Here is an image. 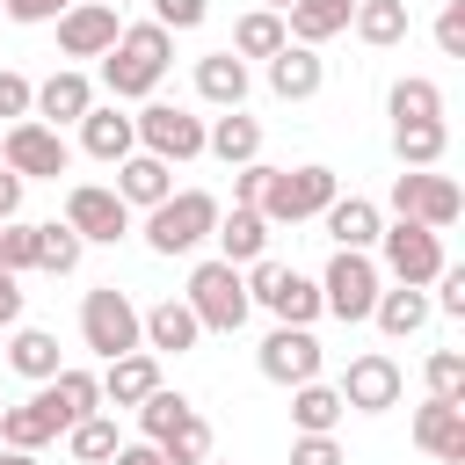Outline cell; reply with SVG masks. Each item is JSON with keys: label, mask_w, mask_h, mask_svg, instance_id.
Instances as JSON below:
<instances>
[{"label": "cell", "mask_w": 465, "mask_h": 465, "mask_svg": "<svg viewBox=\"0 0 465 465\" xmlns=\"http://www.w3.org/2000/svg\"><path fill=\"white\" fill-rule=\"evenodd\" d=\"M385 109H392V124H443V87L421 80V73H407V80H392Z\"/></svg>", "instance_id": "35"}, {"label": "cell", "mask_w": 465, "mask_h": 465, "mask_svg": "<svg viewBox=\"0 0 465 465\" xmlns=\"http://www.w3.org/2000/svg\"><path fill=\"white\" fill-rule=\"evenodd\" d=\"M116 36H124V22H116V7H102V0H73V7L58 15V51H65V58H102Z\"/></svg>", "instance_id": "16"}, {"label": "cell", "mask_w": 465, "mask_h": 465, "mask_svg": "<svg viewBox=\"0 0 465 465\" xmlns=\"http://www.w3.org/2000/svg\"><path fill=\"white\" fill-rule=\"evenodd\" d=\"M0 167H15L22 182H58V174L73 167V145H65V131L22 116V124L0 131Z\"/></svg>", "instance_id": "11"}, {"label": "cell", "mask_w": 465, "mask_h": 465, "mask_svg": "<svg viewBox=\"0 0 465 465\" xmlns=\"http://www.w3.org/2000/svg\"><path fill=\"white\" fill-rule=\"evenodd\" d=\"M203 15H211V0H153V22H160L167 36H174V29H196Z\"/></svg>", "instance_id": "45"}, {"label": "cell", "mask_w": 465, "mask_h": 465, "mask_svg": "<svg viewBox=\"0 0 465 465\" xmlns=\"http://www.w3.org/2000/svg\"><path fill=\"white\" fill-rule=\"evenodd\" d=\"M291 465H349V458H341L334 436H298V443H291Z\"/></svg>", "instance_id": "48"}, {"label": "cell", "mask_w": 465, "mask_h": 465, "mask_svg": "<svg viewBox=\"0 0 465 465\" xmlns=\"http://www.w3.org/2000/svg\"><path fill=\"white\" fill-rule=\"evenodd\" d=\"M414 443H421L429 458H443V465H465V407L421 400V407H414Z\"/></svg>", "instance_id": "25"}, {"label": "cell", "mask_w": 465, "mask_h": 465, "mask_svg": "<svg viewBox=\"0 0 465 465\" xmlns=\"http://www.w3.org/2000/svg\"><path fill=\"white\" fill-rule=\"evenodd\" d=\"M87 109H94V80H87L80 65H58L51 80H36V102H29V116H36V124L65 131V124H80Z\"/></svg>", "instance_id": "17"}, {"label": "cell", "mask_w": 465, "mask_h": 465, "mask_svg": "<svg viewBox=\"0 0 465 465\" xmlns=\"http://www.w3.org/2000/svg\"><path fill=\"white\" fill-rule=\"evenodd\" d=\"M203 153L225 160V167H247V160H262V124H254L247 109H218V116L203 124Z\"/></svg>", "instance_id": "26"}, {"label": "cell", "mask_w": 465, "mask_h": 465, "mask_svg": "<svg viewBox=\"0 0 465 465\" xmlns=\"http://www.w3.org/2000/svg\"><path fill=\"white\" fill-rule=\"evenodd\" d=\"M15 320H22V276L0 269V327H15Z\"/></svg>", "instance_id": "51"}, {"label": "cell", "mask_w": 465, "mask_h": 465, "mask_svg": "<svg viewBox=\"0 0 465 465\" xmlns=\"http://www.w3.org/2000/svg\"><path fill=\"white\" fill-rule=\"evenodd\" d=\"M51 436H58V429H51V414L36 407V392L15 400V407H0V450H29V458H36Z\"/></svg>", "instance_id": "34"}, {"label": "cell", "mask_w": 465, "mask_h": 465, "mask_svg": "<svg viewBox=\"0 0 465 465\" xmlns=\"http://www.w3.org/2000/svg\"><path fill=\"white\" fill-rule=\"evenodd\" d=\"M116 203L124 211H153V203H167L174 196V167L167 160H153V153H131V160H116Z\"/></svg>", "instance_id": "21"}, {"label": "cell", "mask_w": 465, "mask_h": 465, "mask_svg": "<svg viewBox=\"0 0 465 465\" xmlns=\"http://www.w3.org/2000/svg\"><path fill=\"white\" fill-rule=\"evenodd\" d=\"M131 131H138V153H153V160H167V167L203 160V116L182 109V102H145V109L131 116Z\"/></svg>", "instance_id": "8"}, {"label": "cell", "mask_w": 465, "mask_h": 465, "mask_svg": "<svg viewBox=\"0 0 465 465\" xmlns=\"http://www.w3.org/2000/svg\"><path fill=\"white\" fill-rule=\"evenodd\" d=\"M378 291H385V276H378V262H371V254H341V247H334V262L320 269V312H334L341 327L371 320Z\"/></svg>", "instance_id": "9"}, {"label": "cell", "mask_w": 465, "mask_h": 465, "mask_svg": "<svg viewBox=\"0 0 465 465\" xmlns=\"http://www.w3.org/2000/svg\"><path fill=\"white\" fill-rule=\"evenodd\" d=\"M349 15H356V0H298V7L283 15V36H291V44H305V51H320L327 36H341V29H349Z\"/></svg>", "instance_id": "28"}, {"label": "cell", "mask_w": 465, "mask_h": 465, "mask_svg": "<svg viewBox=\"0 0 465 465\" xmlns=\"http://www.w3.org/2000/svg\"><path fill=\"white\" fill-rule=\"evenodd\" d=\"M65 225L80 232V247H116L131 232V211L116 203L109 182H73L65 189Z\"/></svg>", "instance_id": "12"}, {"label": "cell", "mask_w": 465, "mask_h": 465, "mask_svg": "<svg viewBox=\"0 0 465 465\" xmlns=\"http://www.w3.org/2000/svg\"><path fill=\"white\" fill-rule=\"evenodd\" d=\"M341 196V182H334V167H269V189H262V218L269 225H305V218H320L327 203Z\"/></svg>", "instance_id": "5"}, {"label": "cell", "mask_w": 465, "mask_h": 465, "mask_svg": "<svg viewBox=\"0 0 465 465\" xmlns=\"http://www.w3.org/2000/svg\"><path fill=\"white\" fill-rule=\"evenodd\" d=\"M320 87H327V58H320V51L283 44V51L269 58V94H276V102H312Z\"/></svg>", "instance_id": "23"}, {"label": "cell", "mask_w": 465, "mask_h": 465, "mask_svg": "<svg viewBox=\"0 0 465 465\" xmlns=\"http://www.w3.org/2000/svg\"><path fill=\"white\" fill-rule=\"evenodd\" d=\"M29 102H36V80H22V73H7V65H0V124H22V116H29Z\"/></svg>", "instance_id": "44"}, {"label": "cell", "mask_w": 465, "mask_h": 465, "mask_svg": "<svg viewBox=\"0 0 465 465\" xmlns=\"http://www.w3.org/2000/svg\"><path fill=\"white\" fill-rule=\"evenodd\" d=\"M443 269H450V262H443V232L407 225V218H392V225L378 232V276H392V283H407V291H429Z\"/></svg>", "instance_id": "6"}, {"label": "cell", "mask_w": 465, "mask_h": 465, "mask_svg": "<svg viewBox=\"0 0 465 465\" xmlns=\"http://www.w3.org/2000/svg\"><path fill=\"white\" fill-rule=\"evenodd\" d=\"M22 189H29V182H22L15 167H0V225H7V218H22Z\"/></svg>", "instance_id": "50"}, {"label": "cell", "mask_w": 465, "mask_h": 465, "mask_svg": "<svg viewBox=\"0 0 465 465\" xmlns=\"http://www.w3.org/2000/svg\"><path fill=\"white\" fill-rule=\"evenodd\" d=\"M320 225H327V240H334L341 254H371L378 232H385V211H378L371 196H334V203L320 211Z\"/></svg>", "instance_id": "18"}, {"label": "cell", "mask_w": 465, "mask_h": 465, "mask_svg": "<svg viewBox=\"0 0 465 465\" xmlns=\"http://www.w3.org/2000/svg\"><path fill=\"white\" fill-rule=\"evenodd\" d=\"M458 211H465V189L450 174H436V167H400L392 174V218L429 225V232H450Z\"/></svg>", "instance_id": "7"}, {"label": "cell", "mask_w": 465, "mask_h": 465, "mask_svg": "<svg viewBox=\"0 0 465 465\" xmlns=\"http://www.w3.org/2000/svg\"><path fill=\"white\" fill-rule=\"evenodd\" d=\"M341 407H356V414H392L400 407V392H407V378H400V363L385 356V349H363V356H349V371H341Z\"/></svg>", "instance_id": "13"}, {"label": "cell", "mask_w": 465, "mask_h": 465, "mask_svg": "<svg viewBox=\"0 0 465 465\" xmlns=\"http://www.w3.org/2000/svg\"><path fill=\"white\" fill-rule=\"evenodd\" d=\"M0 407H7V392H0Z\"/></svg>", "instance_id": "56"}, {"label": "cell", "mask_w": 465, "mask_h": 465, "mask_svg": "<svg viewBox=\"0 0 465 465\" xmlns=\"http://www.w3.org/2000/svg\"><path fill=\"white\" fill-rule=\"evenodd\" d=\"M102 7H124V0H102Z\"/></svg>", "instance_id": "55"}, {"label": "cell", "mask_w": 465, "mask_h": 465, "mask_svg": "<svg viewBox=\"0 0 465 465\" xmlns=\"http://www.w3.org/2000/svg\"><path fill=\"white\" fill-rule=\"evenodd\" d=\"M0 269H15V276L36 269V225H29V218H7V225H0Z\"/></svg>", "instance_id": "42"}, {"label": "cell", "mask_w": 465, "mask_h": 465, "mask_svg": "<svg viewBox=\"0 0 465 465\" xmlns=\"http://www.w3.org/2000/svg\"><path fill=\"white\" fill-rule=\"evenodd\" d=\"M7 371H15V378H29V385L58 378V371H65L58 334H44V327H15V341H7Z\"/></svg>", "instance_id": "29"}, {"label": "cell", "mask_w": 465, "mask_h": 465, "mask_svg": "<svg viewBox=\"0 0 465 465\" xmlns=\"http://www.w3.org/2000/svg\"><path fill=\"white\" fill-rule=\"evenodd\" d=\"M182 305L196 312V327H203V334H240V327H247V312H254V305H247V276H240L232 262H218V254L189 269Z\"/></svg>", "instance_id": "3"}, {"label": "cell", "mask_w": 465, "mask_h": 465, "mask_svg": "<svg viewBox=\"0 0 465 465\" xmlns=\"http://www.w3.org/2000/svg\"><path fill=\"white\" fill-rule=\"evenodd\" d=\"M429 312L465 320V269H443V276H436V305H429Z\"/></svg>", "instance_id": "47"}, {"label": "cell", "mask_w": 465, "mask_h": 465, "mask_svg": "<svg viewBox=\"0 0 465 465\" xmlns=\"http://www.w3.org/2000/svg\"><path fill=\"white\" fill-rule=\"evenodd\" d=\"M421 378H429V400H450V407H465V356H458V349H436Z\"/></svg>", "instance_id": "41"}, {"label": "cell", "mask_w": 465, "mask_h": 465, "mask_svg": "<svg viewBox=\"0 0 465 465\" xmlns=\"http://www.w3.org/2000/svg\"><path fill=\"white\" fill-rule=\"evenodd\" d=\"M116 443H124V436H116V421H109V414H87V421H73V429H65V450H73L80 465H109V458H116Z\"/></svg>", "instance_id": "39"}, {"label": "cell", "mask_w": 465, "mask_h": 465, "mask_svg": "<svg viewBox=\"0 0 465 465\" xmlns=\"http://www.w3.org/2000/svg\"><path fill=\"white\" fill-rule=\"evenodd\" d=\"M0 465H36V458L29 450H0Z\"/></svg>", "instance_id": "53"}, {"label": "cell", "mask_w": 465, "mask_h": 465, "mask_svg": "<svg viewBox=\"0 0 465 465\" xmlns=\"http://www.w3.org/2000/svg\"><path fill=\"white\" fill-rule=\"evenodd\" d=\"M392 153L400 167H436L450 153V124H392Z\"/></svg>", "instance_id": "36"}, {"label": "cell", "mask_w": 465, "mask_h": 465, "mask_svg": "<svg viewBox=\"0 0 465 465\" xmlns=\"http://www.w3.org/2000/svg\"><path fill=\"white\" fill-rule=\"evenodd\" d=\"M436 51L443 58H465V0H443L436 7Z\"/></svg>", "instance_id": "43"}, {"label": "cell", "mask_w": 465, "mask_h": 465, "mask_svg": "<svg viewBox=\"0 0 465 465\" xmlns=\"http://www.w3.org/2000/svg\"><path fill=\"white\" fill-rule=\"evenodd\" d=\"M94 378H102V400L109 407H138V400L160 392V356L153 349H131V356H109Z\"/></svg>", "instance_id": "22"}, {"label": "cell", "mask_w": 465, "mask_h": 465, "mask_svg": "<svg viewBox=\"0 0 465 465\" xmlns=\"http://www.w3.org/2000/svg\"><path fill=\"white\" fill-rule=\"evenodd\" d=\"M262 7H269V15H291V7H298V0H262Z\"/></svg>", "instance_id": "54"}, {"label": "cell", "mask_w": 465, "mask_h": 465, "mask_svg": "<svg viewBox=\"0 0 465 465\" xmlns=\"http://www.w3.org/2000/svg\"><path fill=\"white\" fill-rule=\"evenodd\" d=\"M349 407H341V392L327 385V378H305V385H291V421H298V436H334V421H341Z\"/></svg>", "instance_id": "30"}, {"label": "cell", "mask_w": 465, "mask_h": 465, "mask_svg": "<svg viewBox=\"0 0 465 465\" xmlns=\"http://www.w3.org/2000/svg\"><path fill=\"white\" fill-rule=\"evenodd\" d=\"M254 363H262V378H269V385H305V378H320L327 349H320V334H312V327H276V334L254 349Z\"/></svg>", "instance_id": "14"}, {"label": "cell", "mask_w": 465, "mask_h": 465, "mask_svg": "<svg viewBox=\"0 0 465 465\" xmlns=\"http://www.w3.org/2000/svg\"><path fill=\"white\" fill-rule=\"evenodd\" d=\"M131 414H138V443H160V436H167V429H174V421H182V414H189V400H182V392H167V385H160V392H153V400H138V407H131Z\"/></svg>", "instance_id": "40"}, {"label": "cell", "mask_w": 465, "mask_h": 465, "mask_svg": "<svg viewBox=\"0 0 465 465\" xmlns=\"http://www.w3.org/2000/svg\"><path fill=\"white\" fill-rule=\"evenodd\" d=\"M283 44H291V36H283V15H269V7H247V15L232 22V58H240V65H247V58L269 65Z\"/></svg>", "instance_id": "33"}, {"label": "cell", "mask_w": 465, "mask_h": 465, "mask_svg": "<svg viewBox=\"0 0 465 465\" xmlns=\"http://www.w3.org/2000/svg\"><path fill=\"white\" fill-rule=\"evenodd\" d=\"M138 341H145L153 356H189V349L203 341V327H196V312H189L182 298H160V305L138 312Z\"/></svg>", "instance_id": "19"}, {"label": "cell", "mask_w": 465, "mask_h": 465, "mask_svg": "<svg viewBox=\"0 0 465 465\" xmlns=\"http://www.w3.org/2000/svg\"><path fill=\"white\" fill-rule=\"evenodd\" d=\"M109 465H167V458H160L153 443H116V458H109Z\"/></svg>", "instance_id": "52"}, {"label": "cell", "mask_w": 465, "mask_h": 465, "mask_svg": "<svg viewBox=\"0 0 465 465\" xmlns=\"http://www.w3.org/2000/svg\"><path fill=\"white\" fill-rule=\"evenodd\" d=\"M36 407H44V414H51V429L65 436L73 421L102 414V378H94V371H80V363H65L58 378H44V385H36Z\"/></svg>", "instance_id": "15"}, {"label": "cell", "mask_w": 465, "mask_h": 465, "mask_svg": "<svg viewBox=\"0 0 465 465\" xmlns=\"http://www.w3.org/2000/svg\"><path fill=\"white\" fill-rule=\"evenodd\" d=\"M167 65H174V36H167L160 22H131V29L102 51V87H109V102H145V94L167 80Z\"/></svg>", "instance_id": "1"}, {"label": "cell", "mask_w": 465, "mask_h": 465, "mask_svg": "<svg viewBox=\"0 0 465 465\" xmlns=\"http://www.w3.org/2000/svg\"><path fill=\"white\" fill-rule=\"evenodd\" d=\"M349 29L371 44V51H392V44H407V0H356V15H349Z\"/></svg>", "instance_id": "32"}, {"label": "cell", "mask_w": 465, "mask_h": 465, "mask_svg": "<svg viewBox=\"0 0 465 465\" xmlns=\"http://www.w3.org/2000/svg\"><path fill=\"white\" fill-rule=\"evenodd\" d=\"M203 465H218V458H203Z\"/></svg>", "instance_id": "57"}, {"label": "cell", "mask_w": 465, "mask_h": 465, "mask_svg": "<svg viewBox=\"0 0 465 465\" xmlns=\"http://www.w3.org/2000/svg\"><path fill=\"white\" fill-rule=\"evenodd\" d=\"M0 22H7V15H0Z\"/></svg>", "instance_id": "58"}, {"label": "cell", "mask_w": 465, "mask_h": 465, "mask_svg": "<svg viewBox=\"0 0 465 465\" xmlns=\"http://www.w3.org/2000/svg\"><path fill=\"white\" fill-rule=\"evenodd\" d=\"M211 240H218V262L247 269V262H262V254H269V218H262V211H247V203H232V211H218Z\"/></svg>", "instance_id": "24"}, {"label": "cell", "mask_w": 465, "mask_h": 465, "mask_svg": "<svg viewBox=\"0 0 465 465\" xmlns=\"http://www.w3.org/2000/svg\"><path fill=\"white\" fill-rule=\"evenodd\" d=\"M153 450H160L167 465H203V458H211V421L189 407V414H182V421H174V429H167Z\"/></svg>", "instance_id": "38"}, {"label": "cell", "mask_w": 465, "mask_h": 465, "mask_svg": "<svg viewBox=\"0 0 465 465\" xmlns=\"http://www.w3.org/2000/svg\"><path fill=\"white\" fill-rule=\"evenodd\" d=\"M80 341L109 363V356H131V349H145L138 341V305L116 291V283H94L87 298H80Z\"/></svg>", "instance_id": "10"}, {"label": "cell", "mask_w": 465, "mask_h": 465, "mask_svg": "<svg viewBox=\"0 0 465 465\" xmlns=\"http://www.w3.org/2000/svg\"><path fill=\"white\" fill-rule=\"evenodd\" d=\"M80 254H87V247H80V232H73L65 218L36 225V269H44V276H73V269H80Z\"/></svg>", "instance_id": "37"}, {"label": "cell", "mask_w": 465, "mask_h": 465, "mask_svg": "<svg viewBox=\"0 0 465 465\" xmlns=\"http://www.w3.org/2000/svg\"><path fill=\"white\" fill-rule=\"evenodd\" d=\"M218 211H225V203H218L211 189H174L167 203H153V211H145V247H153V254H167V262H174V254H196V247L211 240Z\"/></svg>", "instance_id": "2"}, {"label": "cell", "mask_w": 465, "mask_h": 465, "mask_svg": "<svg viewBox=\"0 0 465 465\" xmlns=\"http://www.w3.org/2000/svg\"><path fill=\"white\" fill-rule=\"evenodd\" d=\"M262 189H269V160H247V167H232V203L262 211Z\"/></svg>", "instance_id": "46"}, {"label": "cell", "mask_w": 465, "mask_h": 465, "mask_svg": "<svg viewBox=\"0 0 465 465\" xmlns=\"http://www.w3.org/2000/svg\"><path fill=\"white\" fill-rule=\"evenodd\" d=\"M65 7H73V0H0L7 22H58Z\"/></svg>", "instance_id": "49"}, {"label": "cell", "mask_w": 465, "mask_h": 465, "mask_svg": "<svg viewBox=\"0 0 465 465\" xmlns=\"http://www.w3.org/2000/svg\"><path fill=\"white\" fill-rule=\"evenodd\" d=\"M196 102L211 109H247V65L232 51H203L196 58Z\"/></svg>", "instance_id": "27"}, {"label": "cell", "mask_w": 465, "mask_h": 465, "mask_svg": "<svg viewBox=\"0 0 465 465\" xmlns=\"http://www.w3.org/2000/svg\"><path fill=\"white\" fill-rule=\"evenodd\" d=\"M371 320H378V334L407 341V334H421V327H429V291H407V283H392V291H378Z\"/></svg>", "instance_id": "31"}, {"label": "cell", "mask_w": 465, "mask_h": 465, "mask_svg": "<svg viewBox=\"0 0 465 465\" xmlns=\"http://www.w3.org/2000/svg\"><path fill=\"white\" fill-rule=\"evenodd\" d=\"M247 276V305H262V312H276V327H312L320 320V283L312 276H298L291 262H247L240 269Z\"/></svg>", "instance_id": "4"}, {"label": "cell", "mask_w": 465, "mask_h": 465, "mask_svg": "<svg viewBox=\"0 0 465 465\" xmlns=\"http://www.w3.org/2000/svg\"><path fill=\"white\" fill-rule=\"evenodd\" d=\"M80 153H87V160H102V167L131 160V153H138V131H131V116H124L116 102H94V109L80 116Z\"/></svg>", "instance_id": "20"}]
</instances>
